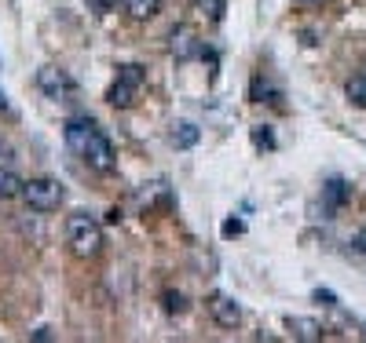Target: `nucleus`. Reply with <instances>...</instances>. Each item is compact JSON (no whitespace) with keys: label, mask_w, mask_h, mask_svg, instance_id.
Returning a JSON list of instances; mask_svg holds the SVG:
<instances>
[{"label":"nucleus","mask_w":366,"mask_h":343,"mask_svg":"<svg viewBox=\"0 0 366 343\" xmlns=\"http://www.w3.org/2000/svg\"><path fill=\"white\" fill-rule=\"evenodd\" d=\"M66 146L77 153V158L99 175H110L117 158H114V143L103 135V128H96L88 117H70L66 121Z\"/></svg>","instance_id":"1"},{"label":"nucleus","mask_w":366,"mask_h":343,"mask_svg":"<svg viewBox=\"0 0 366 343\" xmlns=\"http://www.w3.org/2000/svg\"><path fill=\"white\" fill-rule=\"evenodd\" d=\"M66 245L77 260H96L103 252V227L96 215H88V212L66 215Z\"/></svg>","instance_id":"2"},{"label":"nucleus","mask_w":366,"mask_h":343,"mask_svg":"<svg viewBox=\"0 0 366 343\" xmlns=\"http://www.w3.org/2000/svg\"><path fill=\"white\" fill-rule=\"evenodd\" d=\"M19 198L34 212H55L59 205H63V186H59L55 179H29V183H22Z\"/></svg>","instance_id":"3"},{"label":"nucleus","mask_w":366,"mask_h":343,"mask_svg":"<svg viewBox=\"0 0 366 343\" xmlns=\"http://www.w3.org/2000/svg\"><path fill=\"white\" fill-rule=\"evenodd\" d=\"M139 88H143V66H121L117 70V81L107 91V103L125 110V106H132L139 99Z\"/></svg>","instance_id":"4"},{"label":"nucleus","mask_w":366,"mask_h":343,"mask_svg":"<svg viewBox=\"0 0 366 343\" xmlns=\"http://www.w3.org/2000/svg\"><path fill=\"white\" fill-rule=\"evenodd\" d=\"M205 307H209L212 322H217L220 329H234V325L242 322V307H238V300L227 296V292H212V296L205 300Z\"/></svg>","instance_id":"5"},{"label":"nucleus","mask_w":366,"mask_h":343,"mask_svg":"<svg viewBox=\"0 0 366 343\" xmlns=\"http://www.w3.org/2000/svg\"><path fill=\"white\" fill-rule=\"evenodd\" d=\"M37 88L44 91L48 99H66L74 91V81H70L66 70H59V66H41L37 70Z\"/></svg>","instance_id":"6"},{"label":"nucleus","mask_w":366,"mask_h":343,"mask_svg":"<svg viewBox=\"0 0 366 343\" xmlns=\"http://www.w3.org/2000/svg\"><path fill=\"white\" fill-rule=\"evenodd\" d=\"M172 55L176 58H191V55H202V48L194 44V34L187 26H179L176 34H172Z\"/></svg>","instance_id":"7"},{"label":"nucleus","mask_w":366,"mask_h":343,"mask_svg":"<svg viewBox=\"0 0 366 343\" xmlns=\"http://www.w3.org/2000/svg\"><path fill=\"white\" fill-rule=\"evenodd\" d=\"M322 198H326V205H330V212H333V208H341V205L352 198V186H348L345 179H330V183L322 186Z\"/></svg>","instance_id":"8"},{"label":"nucleus","mask_w":366,"mask_h":343,"mask_svg":"<svg viewBox=\"0 0 366 343\" xmlns=\"http://www.w3.org/2000/svg\"><path fill=\"white\" fill-rule=\"evenodd\" d=\"M286 325H290L293 339H308V343L322 339V325H319V322H312V318H290Z\"/></svg>","instance_id":"9"},{"label":"nucleus","mask_w":366,"mask_h":343,"mask_svg":"<svg viewBox=\"0 0 366 343\" xmlns=\"http://www.w3.org/2000/svg\"><path fill=\"white\" fill-rule=\"evenodd\" d=\"M345 91H348V103H352V106L366 110V62H362V70L348 81V88H345Z\"/></svg>","instance_id":"10"},{"label":"nucleus","mask_w":366,"mask_h":343,"mask_svg":"<svg viewBox=\"0 0 366 343\" xmlns=\"http://www.w3.org/2000/svg\"><path fill=\"white\" fill-rule=\"evenodd\" d=\"M121 8H125L132 19H154L158 8H162V0H121Z\"/></svg>","instance_id":"11"},{"label":"nucleus","mask_w":366,"mask_h":343,"mask_svg":"<svg viewBox=\"0 0 366 343\" xmlns=\"http://www.w3.org/2000/svg\"><path fill=\"white\" fill-rule=\"evenodd\" d=\"M194 11L209 22H220L224 11H227V0H194Z\"/></svg>","instance_id":"12"},{"label":"nucleus","mask_w":366,"mask_h":343,"mask_svg":"<svg viewBox=\"0 0 366 343\" xmlns=\"http://www.w3.org/2000/svg\"><path fill=\"white\" fill-rule=\"evenodd\" d=\"M22 194V179L11 168H0V198H19Z\"/></svg>","instance_id":"13"},{"label":"nucleus","mask_w":366,"mask_h":343,"mask_svg":"<svg viewBox=\"0 0 366 343\" xmlns=\"http://www.w3.org/2000/svg\"><path fill=\"white\" fill-rule=\"evenodd\" d=\"M194 139H198V128H194V124H179V132L172 135V143H176V146H191Z\"/></svg>","instance_id":"14"},{"label":"nucleus","mask_w":366,"mask_h":343,"mask_svg":"<svg viewBox=\"0 0 366 343\" xmlns=\"http://www.w3.org/2000/svg\"><path fill=\"white\" fill-rule=\"evenodd\" d=\"M84 4H88V11H96V15H110L117 8V0H84Z\"/></svg>","instance_id":"15"},{"label":"nucleus","mask_w":366,"mask_h":343,"mask_svg":"<svg viewBox=\"0 0 366 343\" xmlns=\"http://www.w3.org/2000/svg\"><path fill=\"white\" fill-rule=\"evenodd\" d=\"M165 307H169V314H183V296L179 292H165Z\"/></svg>","instance_id":"16"},{"label":"nucleus","mask_w":366,"mask_h":343,"mask_svg":"<svg viewBox=\"0 0 366 343\" xmlns=\"http://www.w3.org/2000/svg\"><path fill=\"white\" fill-rule=\"evenodd\" d=\"M253 139H257V146H274V139H271V132H253Z\"/></svg>","instance_id":"17"},{"label":"nucleus","mask_w":366,"mask_h":343,"mask_svg":"<svg viewBox=\"0 0 366 343\" xmlns=\"http://www.w3.org/2000/svg\"><path fill=\"white\" fill-rule=\"evenodd\" d=\"M352 245H355V248H359V252H362V256H366V230H359V234H355V241H352Z\"/></svg>","instance_id":"18"},{"label":"nucleus","mask_w":366,"mask_h":343,"mask_svg":"<svg viewBox=\"0 0 366 343\" xmlns=\"http://www.w3.org/2000/svg\"><path fill=\"white\" fill-rule=\"evenodd\" d=\"M0 110H8V103H4V91H0Z\"/></svg>","instance_id":"19"},{"label":"nucleus","mask_w":366,"mask_h":343,"mask_svg":"<svg viewBox=\"0 0 366 343\" xmlns=\"http://www.w3.org/2000/svg\"><path fill=\"white\" fill-rule=\"evenodd\" d=\"M304 4H322V0H304Z\"/></svg>","instance_id":"20"}]
</instances>
